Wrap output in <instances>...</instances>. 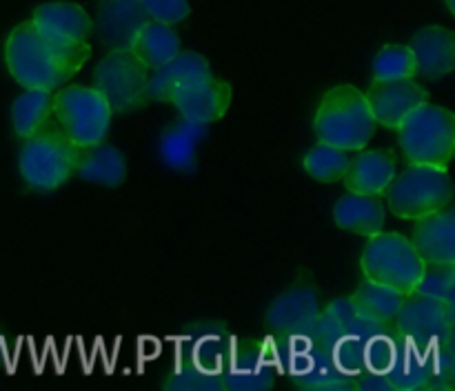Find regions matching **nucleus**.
Instances as JSON below:
<instances>
[{"instance_id":"6","label":"nucleus","mask_w":455,"mask_h":391,"mask_svg":"<svg viewBox=\"0 0 455 391\" xmlns=\"http://www.w3.org/2000/svg\"><path fill=\"white\" fill-rule=\"evenodd\" d=\"M453 185L449 169L431 164H409L403 173H395L385 189L387 209L403 220L434 213L451 204Z\"/></svg>"},{"instance_id":"17","label":"nucleus","mask_w":455,"mask_h":391,"mask_svg":"<svg viewBox=\"0 0 455 391\" xmlns=\"http://www.w3.org/2000/svg\"><path fill=\"white\" fill-rule=\"evenodd\" d=\"M331 216L342 231L367 235V238L385 229L387 225V209L378 196L355 194V191H347L336 200Z\"/></svg>"},{"instance_id":"25","label":"nucleus","mask_w":455,"mask_h":391,"mask_svg":"<svg viewBox=\"0 0 455 391\" xmlns=\"http://www.w3.org/2000/svg\"><path fill=\"white\" fill-rule=\"evenodd\" d=\"M418 296L453 305L455 300V269L453 265H427L416 291Z\"/></svg>"},{"instance_id":"27","label":"nucleus","mask_w":455,"mask_h":391,"mask_svg":"<svg viewBox=\"0 0 455 391\" xmlns=\"http://www.w3.org/2000/svg\"><path fill=\"white\" fill-rule=\"evenodd\" d=\"M447 7H449V12L455 13V4H453V0H447Z\"/></svg>"},{"instance_id":"18","label":"nucleus","mask_w":455,"mask_h":391,"mask_svg":"<svg viewBox=\"0 0 455 391\" xmlns=\"http://www.w3.org/2000/svg\"><path fill=\"white\" fill-rule=\"evenodd\" d=\"M74 176L100 187H118L127 178V158L118 147L105 140L92 147H83Z\"/></svg>"},{"instance_id":"24","label":"nucleus","mask_w":455,"mask_h":391,"mask_svg":"<svg viewBox=\"0 0 455 391\" xmlns=\"http://www.w3.org/2000/svg\"><path fill=\"white\" fill-rule=\"evenodd\" d=\"M416 74V58H413V52L409 44H387L371 60L373 83L407 80L413 78Z\"/></svg>"},{"instance_id":"8","label":"nucleus","mask_w":455,"mask_h":391,"mask_svg":"<svg viewBox=\"0 0 455 391\" xmlns=\"http://www.w3.org/2000/svg\"><path fill=\"white\" fill-rule=\"evenodd\" d=\"M149 69L129 47H111L93 69V87L105 96L111 111L140 109L147 102Z\"/></svg>"},{"instance_id":"19","label":"nucleus","mask_w":455,"mask_h":391,"mask_svg":"<svg viewBox=\"0 0 455 391\" xmlns=\"http://www.w3.org/2000/svg\"><path fill=\"white\" fill-rule=\"evenodd\" d=\"M129 49L149 71L158 69L180 52V36L167 22L147 18L133 34Z\"/></svg>"},{"instance_id":"5","label":"nucleus","mask_w":455,"mask_h":391,"mask_svg":"<svg viewBox=\"0 0 455 391\" xmlns=\"http://www.w3.org/2000/svg\"><path fill=\"white\" fill-rule=\"evenodd\" d=\"M398 142L409 164L449 169L455 149V116L451 109L425 102L403 120Z\"/></svg>"},{"instance_id":"16","label":"nucleus","mask_w":455,"mask_h":391,"mask_svg":"<svg viewBox=\"0 0 455 391\" xmlns=\"http://www.w3.org/2000/svg\"><path fill=\"white\" fill-rule=\"evenodd\" d=\"M204 133H207V124L194 123L182 116L167 124L156 145L164 167L173 169V172H191L196 167V154H198Z\"/></svg>"},{"instance_id":"1","label":"nucleus","mask_w":455,"mask_h":391,"mask_svg":"<svg viewBox=\"0 0 455 391\" xmlns=\"http://www.w3.org/2000/svg\"><path fill=\"white\" fill-rule=\"evenodd\" d=\"M92 56L89 43H67L44 34L31 20L22 22L4 43V65L22 89L56 92L74 78Z\"/></svg>"},{"instance_id":"11","label":"nucleus","mask_w":455,"mask_h":391,"mask_svg":"<svg viewBox=\"0 0 455 391\" xmlns=\"http://www.w3.org/2000/svg\"><path fill=\"white\" fill-rule=\"evenodd\" d=\"M409 240L425 265H455V211L443 207L418 218Z\"/></svg>"},{"instance_id":"9","label":"nucleus","mask_w":455,"mask_h":391,"mask_svg":"<svg viewBox=\"0 0 455 391\" xmlns=\"http://www.w3.org/2000/svg\"><path fill=\"white\" fill-rule=\"evenodd\" d=\"M364 96L376 123L389 129H398L411 111L429 102V92L413 78L373 83Z\"/></svg>"},{"instance_id":"7","label":"nucleus","mask_w":455,"mask_h":391,"mask_svg":"<svg viewBox=\"0 0 455 391\" xmlns=\"http://www.w3.org/2000/svg\"><path fill=\"white\" fill-rule=\"evenodd\" d=\"M53 118L76 147H92L109 136L111 111L96 87L62 84L53 92Z\"/></svg>"},{"instance_id":"15","label":"nucleus","mask_w":455,"mask_h":391,"mask_svg":"<svg viewBox=\"0 0 455 391\" xmlns=\"http://www.w3.org/2000/svg\"><path fill=\"white\" fill-rule=\"evenodd\" d=\"M29 20L44 34L67 43H89L93 29L92 16L80 4L65 3V0L40 4L34 9Z\"/></svg>"},{"instance_id":"21","label":"nucleus","mask_w":455,"mask_h":391,"mask_svg":"<svg viewBox=\"0 0 455 391\" xmlns=\"http://www.w3.org/2000/svg\"><path fill=\"white\" fill-rule=\"evenodd\" d=\"M404 298L407 296H403L395 289L364 278V283L351 296V307H354V311L363 320H369L373 324H387L398 320L400 309L404 305Z\"/></svg>"},{"instance_id":"23","label":"nucleus","mask_w":455,"mask_h":391,"mask_svg":"<svg viewBox=\"0 0 455 391\" xmlns=\"http://www.w3.org/2000/svg\"><path fill=\"white\" fill-rule=\"evenodd\" d=\"M349 151L338 149V147L318 142L311 147L302 158V167L314 180L318 182H338L345 178L347 167H349Z\"/></svg>"},{"instance_id":"2","label":"nucleus","mask_w":455,"mask_h":391,"mask_svg":"<svg viewBox=\"0 0 455 391\" xmlns=\"http://www.w3.org/2000/svg\"><path fill=\"white\" fill-rule=\"evenodd\" d=\"M376 118L367 96L354 84L331 87L318 102L314 116V132L318 142L345 151H360L376 133Z\"/></svg>"},{"instance_id":"4","label":"nucleus","mask_w":455,"mask_h":391,"mask_svg":"<svg viewBox=\"0 0 455 391\" xmlns=\"http://www.w3.org/2000/svg\"><path fill=\"white\" fill-rule=\"evenodd\" d=\"M425 260L411 240L398 231H378L369 235L360 253V269L364 278L411 296L425 274Z\"/></svg>"},{"instance_id":"13","label":"nucleus","mask_w":455,"mask_h":391,"mask_svg":"<svg viewBox=\"0 0 455 391\" xmlns=\"http://www.w3.org/2000/svg\"><path fill=\"white\" fill-rule=\"evenodd\" d=\"M398 173V163L389 149H360L349 160L345 172L347 191L367 196H382Z\"/></svg>"},{"instance_id":"26","label":"nucleus","mask_w":455,"mask_h":391,"mask_svg":"<svg viewBox=\"0 0 455 391\" xmlns=\"http://www.w3.org/2000/svg\"><path fill=\"white\" fill-rule=\"evenodd\" d=\"M147 16L154 20L167 22V25H178L189 16L191 7L189 0H138Z\"/></svg>"},{"instance_id":"3","label":"nucleus","mask_w":455,"mask_h":391,"mask_svg":"<svg viewBox=\"0 0 455 391\" xmlns=\"http://www.w3.org/2000/svg\"><path fill=\"white\" fill-rule=\"evenodd\" d=\"M80 147L69 140L56 118L25 138L18 151V172L29 189L49 194L56 191L76 173Z\"/></svg>"},{"instance_id":"22","label":"nucleus","mask_w":455,"mask_h":391,"mask_svg":"<svg viewBox=\"0 0 455 391\" xmlns=\"http://www.w3.org/2000/svg\"><path fill=\"white\" fill-rule=\"evenodd\" d=\"M53 118V92L25 89L12 102V127L18 138H29Z\"/></svg>"},{"instance_id":"14","label":"nucleus","mask_w":455,"mask_h":391,"mask_svg":"<svg viewBox=\"0 0 455 391\" xmlns=\"http://www.w3.org/2000/svg\"><path fill=\"white\" fill-rule=\"evenodd\" d=\"M418 74L427 78H444L455 69V34L447 27L431 25L418 31L411 40Z\"/></svg>"},{"instance_id":"10","label":"nucleus","mask_w":455,"mask_h":391,"mask_svg":"<svg viewBox=\"0 0 455 391\" xmlns=\"http://www.w3.org/2000/svg\"><path fill=\"white\" fill-rule=\"evenodd\" d=\"M169 102L176 107L182 118L200 124H212L229 111L231 84L209 76V78L198 80L189 87H182L180 92L173 93Z\"/></svg>"},{"instance_id":"12","label":"nucleus","mask_w":455,"mask_h":391,"mask_svg":"<svg viewBox=\"0 0 455 391\" xmlns=\"http://www.w3.org/2000/svg\"><path fill=\"white\" fill-rule=\"evenodd\" d=\"M212 76L207 58L200 56L198 52H178L169 62H164L158 69L149 71L147 80V100L169 102L173 93L180 92L182 87L198 83Z\"/></svg>"},{"instance_id":"20","label":"nucleus","mask_w":455,"mask_h":391,"mask_svg":"<svg viewBox=\"0 0 455 391\" xmlns=\"http://www.w3.org/2000/svg\"><path fill=\"white\" fill-rule=\"evenodd\" d=\"M147 18L149 16L138 0H102L98 7V29L111 47H129Z\"/></svg>"}]
</instances>
